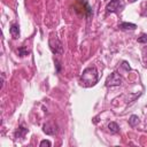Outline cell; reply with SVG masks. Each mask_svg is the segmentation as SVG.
I'll use <instances>...</instances> for the list:
<instances>
[{"instance_id":"1","label":"cell","mask_w":147,"mask_h":147,"mask_svg":"<svg viewBox=\"0 0 147 147\" xmlns=\"http://www.w3.org/2000/svg\"><path fill=\"white\" fill-rule=\"evenodd\" d=\"M98 79H99V74H98L96 68L95 67H88L80 75L79 83L84 87H91V86L96 84Z\"/></svg>"},{"instance_id":"2","label":"cell","mask_w":147,"mask_h":147,"mask_svg":"<svg viewBox=\"0 0 147 147\" xmlns=\"http://www.w3.org/2000/svg\"><path fill=\"white\" fill-rule=\"evenodd\" d=\"M121 83H122V78H121L119 74H118V72H116V71L111 72V74L107 77V79H106V86H107V87L119 86V85H121Z\"/></svg>"},{"instance_id":"3","label":"cell","mask_w":147,"mask_h":147,"mask_svg":"<svg viewBox=\"0 0 147 147\" xmlns=\"http://www.w3.org/2000/svg\"><path fill=\"white\" fill-rule=\"evenodd\" d=\"M124 7V1L123 0H110L108 5L106 6V9L108 13H116L121 10Z\"/></svg>"},{"instance_id":"4","label":"cell","mask_w":147,"mask_h":147,"mask_svg":"<svg viewBox=\"0 0 147 147\" xmlns=\"http://www.w3.org/2000/svg\"><path fill=\"white\" fill-rule=\"evenodd\" d=\"M49 48H51V51L54 53V54H61L62 52H63V48H62V44H61V41L55 37H51L49 38Z\"/></svg>"},{"instance_id":"5","label":"cell","mask_w":147,"mask_h":147,"mask_svg":"<svg viewBox=\"0 0 147 147\" xmlns=\"http://www.w3.org/2000/svg\"><path fill=\"white\" fill-rule=\"evenodd\" d=\"M26 133H28V129H26L25 126H23V125H20V126L15 130L14 137H15V139H22V138L25 137Z\"/></svg>"},{"instance_id":"6","label":"cell","mask_w":147,"mask_h":147,"mask_svg":"<svg viewBox=\"0 0 147 147\" xmlns=\"http://www.w3.org/2000/svg\"><path fill=\"white\" fill-rule=\"evenodd\" d=\"M42 131L48 136H53L56 133V126L53 123H46L42 127Z\"/></svg>"},{"instance_id":"7","label":"cell","mask_w":147,"mask_h":147,"mask_svg":"<svg viewBox=\"0 0 147 147\" xmlns=\"http://www.w3.org/2000/svg\"><path fill=\"white\" fill-rule=\"evenodd\" d=\"M9 32H10V34H11V37L14 39H17L20 37V28H18V25L17 24H11L10 28H9Z\"/></svg>"},{"instance_id":"8","label":"cell","mask_w":147,"mask_h":147,"mask_svg":"<svg viewBox=\"0 0 147 147\" xmlns=\"http://www.w3.org/2000/svg\"><path fill=\"white\" fill-rule=\"evenodd\" d=\"M119 29L122 30H136L137 29V25L133 24V23H127V22H123L118 25Z\"/></svg>"},{"instance_id":"9","label":"cell","mask_w":147,"mask_h":147,"mask_svg":"<svg viewBox=\"0 0 147 147\" xmlns=\"http://www.w3.org/2000/svg\"><path fill=\"white\" fill-rule=\"evenodd\" d=\"M108 130H109L111 133H117V132L119 131V127H118L117 123H115V122H110V123L108 124Z\"/></svg>"},{"instance_id":"10","label":"cell","mask_w":147,"mask_h":147,"mask_svg":"<svg viewBox=\"0 0 147 147\" xmlns=\"http://www.w3.org/2000/svg\"><path fill=\"white\" fill-rule=\"evenodd\" d=\"M139 123V117L137 115H131V117L129 118V124L131 126H137Z\"/></svg>"},{"instance_id":"11","label":"cell","mask_w":147,"mask_h":147,"mask_svg":"<svg viewBox=\"0 0 147 147\" xmlns=\"http://www.w3.org/2000/svg\"><path fill=\"white\" fill-rule=\"evenodd\" d=\"M17 52H18V55L20 56H26V55H29V49L25 47V46H22V47H20L18 49H17Z\"/></svg>"},{"instance_id":"12","label":"cell","mask_w":147,"mask_h":147,"mask_svg":"<svg viewBox=\"0 0 147 147\" xmlns=\"http://www.w3.org/2000/svg\"><path fill=\"white\" fill-rule=\"evenodd\" d=\"M138 42H140V44H147V34L146 33H142L138 38Z\"/></svg>"},{"instance_id":"13","label":"cell","mask_w":147,"mask_h":147,"mask_svg":"<svg viewBox=\"0 0 147 147\" xmlns=\"http://www.w3.org/2000/svg\"><path fill=\"white\" fill-rule=\"evenodd\" d=\"M142 61H144V65L147 67V47L142 49Z\"/></svg>"},{"instance_id":"14","label":"cell","mask_w":147,"mask_h":147,"mask_svg":"<svg viewBox=\"0 0 147 147\" xmlns=\"http://www.w3.org/2000/svg\"><path fill=\"white\" fill-rule=\"evenodd\" d=\"M40 146H41V147H44V146L51 147V146H52V142H51L49 140H42V141L40 142Z\"/></svg>"},{"instance_id":"15","label":"cell","mask_w":147,"mask_h":147,"mask_svg":"<svg viewBox=\"0 0 147 147\" xmlns=\"http://www.w3.org/2000/svg\"><path fill=\"white\" fill-rule=\"evenodd\" d=\"M122 67H123L126 71H130V69H131V68H130V65H129V63H127L126 61H123V62H122Z\"/></svg>"},{"instance_id":"16","label":"cell","mask_w":147,"mask_h":147,"mask_svg":"<svg viewBox=\"0 0 147 147\" xmlns=\"http://www.w3.org/2000/svg\"><path fill=\"white\" fill-rule=\"evenodd\" d=\"M127 1H129V2H131V3H132V2H136V1H137V0H127Z\"/></svg>"}]
</instances>
